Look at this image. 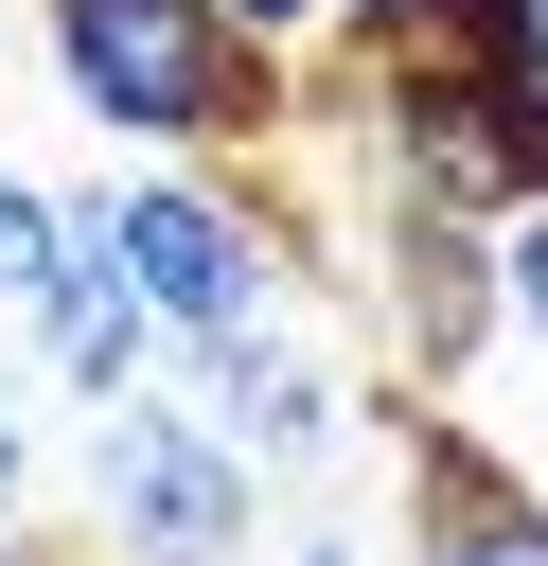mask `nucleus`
<instances>
[{
  "instance_id": "nucleus-1",
  "label": "nucleus",
  "mask_w": 548,
  "mask_h": 566,
  "mask_svg": "<svg viewBox=\"0 0 548 566\" xmlns=\"http://www.w3.org/2000/svg\"><path fill=\"white\" fill-rule=\"evenodd\" d=\"M354 124H371L389 195H424V212H477V230L548 212V71L513 35H389L354 71Z\"/></svg>"
},
{
  "instance_id": "nucleus-2",
  "label": "nucleus",
  "mask_w": 548,
  "mask_h": 566,
  "mask_svg": "<svg viewBox=\"0 0 548 566\" xmlns=\"http://www.w3.org/2000/svg\"><path fill=\"white\" fill-rule=\"evenodd\" d=\"M53 88L106 142H177V159H247L283 124V53H247L212 0H35Z\"/></svg>"
},
{
  "instance_id": "nucleus-3",
  "label": "nucleus",
  "mask_w": 548,
  "mask_h": 566,
  "mask_svg": "<svg viewBox=\"0 0 548 566\" xmlns=\"http://www.w3.org/2000/svg\"><path fill=\"white\" fill-rule=\"evenodd\" d=\"M71 230L141 301V336H177V354H212V336H247L283 301V212H265L247 159H141V177L71 195Z\"/></svg>"
},
{
  "instance_id": "nucleus-4",
  "label": "nucleus",
  "mask_w": 548,
  "mask_h": 566,
  "mask_svg": "<svg viewBox=\"0 0 548 566\" xmlns=\"http://www.w3.org/2000/svg\"><path fill=\"white\" fill-rule=\"evenodd\" d=\"M88 495H106V548H124V566H247V531H265V478H247L194 407H159V389L106 407Z\"/></svg>"
},
{
  "instance_id": "nucleus-5",
  "label": "nucleus",
  "mask_w": 548,
  "mask_h": 566,
  "mask_svg": "<svg viewBox=\"0 0 548 566\" xmlns=\"http://www.w3.org/2000/svg\"><path fill=\"white\" fill-rule=\"evenodd\" d=\"M371 318H389V354H407L424 389H460V371L513 336V301H495V230L389 195V230H371Z\"/></svg>"
},
{
  "instance_id": "nucleus-6",
  "label": "nucleus",
  "mask_w": 548,
  "mask_h": 566,
  "mask_svg": "<svg viewBox=\"0 0 548 566\" xmlns=\"http://www.w3.org/2000/svg\"><path fill=\"white\" fill-rule=\"evenodd\" d=\"M194 424H212L247 478H301V460H336V424H354V407H336V371H318L301 336H265V318H247V336H212V354H194Z\"/></svg>"
},
{
  "instance_id": "nucleus-7",
  "label": "nucleus",
  "mask_w": 548,
  "mask_h": 566,
  "mask_svg": "<svg viewBox=\"0 0 548 566\" xmlns=\"http://www.w3.org/2000/svg\"><path fill=\"white\" fill-rule=\"evenodd\" d=\"M407 513H424V566H548V495H530L477 424H424Z\"/></svg>"
},
{
  "instance_id": "nucleus-8",
  "label": "nucleus",
  "mask_w": 548,
  "mask_h": 566,
  "mask_svg": "<svg viewBox=\"0 0 548 566\" xmlns=\"http://www.w3.org/2000/svg\"><path fill=\"white\" fill-rule=\"evenodd\" d=\"M18 336H35V371H53V389H88V407H124V389H141V354H159V336H141V301L106 283V248H88V230H71V248H53V283L18 301Z\"/></svg>"
},
{
  "instance_id": "nucleus-9",
  "label": "nucleus",
  "mask_w": 548,
  "mask_h": 566,
  "mask_svg": "<svg viewBox=\"0 0 548 566\" xmlns=\"http://www.w3.org/2000/svg\"><path fill=\"white\" fill-rule=\"evenodd\" d=\"M53 248H71V195H35V177H0V318L53 283Z\"/></svg>"
},
{
  "instance_id": "nucleus-10",
  "label": "nucleus",
  "mask_w": 548,
  "mask_h": 566,
  "mask_svg": "<svg viewBox=\"0 0 548 566\" xmlns=\"http://www.w3.org/2000/svg\"><path fill=\"white\" fill-rule=\"evenodd\" d=\"M495 301L548 336V212H513V230H495Z\"/></svg>"
},
{
  "instance_id": "nucleus-11",
  "label": "nucleus",
  "mask_w": 548,
  "mask_h": 566,
  "mask_svg": "<svg viewBox=\"0 0 548 566\" xmlns=\"http://www.w3.org/2000/svg\"><path fill=\"white\" fill-rule=\"evenodd\" d=\"M212 18H230L247 53H301V35H336V0H212Z\"/></svg>"
},
{
  "instance_id": "nucleus-12",
  "label": "nucleus",
  "mask_w": 548,
  "mask_h": 566,
  "mask_svg": "<svg viewBox=\"0 0 548 566\" xmlns=\"http://www.w3.org/2000/svg\"><path fill=\"white\" fill-rule=\"evenodd\" d=\"M18 478H35V371L0 354V513H18Z\"/></svg>"
},
{
  "instance_id": "nucleus-13",
  "label": "nucleus",
  "mask_w": 548,
  "mask_h": 566,
  "mask_svg": "<svg viewBox=\"0 0 548 566\" xmlns=\"http://www.w3.org/2000/svg\"><path fill=\"white\" fill-rule=\"evenodd\" d=\"M513 53H530V71H548V0H513Z\"/></svg>"
},
{
  "instance_id": "nucleus-14",
  "label": "nucleus",
  "mask_w": 548,
  "mask_h": 566,
  "mask_svg": "<svg viewBox=\"0 0 548 566\" xmlns=\"http://www.w3.org/2000/svg\"><path fill=\"white\" fill-rule=\"evenodd\" d=\"M0 566H53V548H35V531H18V513H0Z\"/></svg>"
},
{
  "instance_id": "nucleus-15",
  "label": "nucleus",
  "mask_w": 548,
  "mask_h": 566,
  "mask_svg": "<svg viewBox=\"0 0 548 566\" xmlns=\"http://www.w3.org/2000/svg\"><path fill=\"white\" fill-rule=\"evenodd\" d=\"M354 18H389V0H336V35H354Z\"/></svg>"
},
{
  "instance_id": "nucleus-16",
  "label": "nucleus",
  "mask_w": 548,
  "mask_h": 566,
  "mask_svg": "<svg viewBox=\"0 0 548 566\" xmlns=\"http://www.w3.org/2000/svg\"><path fill=\"white\" fill-rule=\"evenodd\" d=\"M283 566H354V548H283Z\"/></svg>"
}]
</instances>
